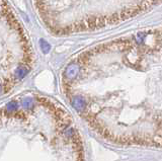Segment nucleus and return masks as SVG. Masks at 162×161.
Returning a JSON list of instances; mask_svg holds the SVG:
<instances>
[{
  "label": "nucleus",
  "instance_id": "obj_1",
  "mask_svg": "<svg viewBox=\"0 0 162 161\" xmlns=\"http://www.w3.org/2000/svg\"><path fill=\"white\" fill-rule=\"evenodd\" d=\"M1 161H85L84 144L60 104L23 95L2 107Z\"/></svg>",
  "mask_w": 162,
  "mask_h": 161
}]
</instances>
